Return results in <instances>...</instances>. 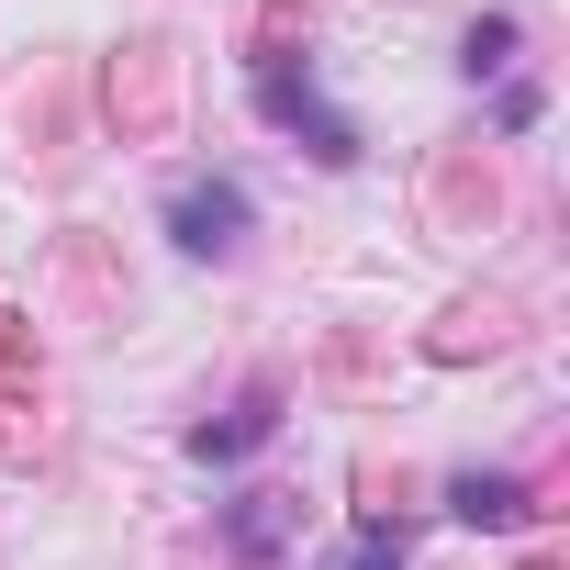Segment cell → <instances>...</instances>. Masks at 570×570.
Returning a JSON list of instances; mask_svg holds the SVG:
<instances>
[{
    "label": "cell",
    "mask_w": 570,
    "mask_h": 570,
    "mask_svg": "<svg viewBox=\"0 0 570 570\" xmlns=\"http://www.w3.org/2000/svg\"><path fill=\"white\" fill-rule=\"evenodd\" d=\"M257 101H268V124H303V135H314V157H358V135H347V124L314 101V79H292L279 57L257 68Z\"/></svg>",
    "instance_id": "obj_1"
},
{
    "label": "cell",
    "mask_w": 570,
    "mask_h": 570,
    "mask_svg": "<svg viewBox=\"0 0 570 570\" xmlns=\"http://www.w3.org/2000/svg\"><path fill=\"white\" fill-rule=\"evenodd\" d=\"M268 425H279V403H268V392H246V403H235V414H224V425H202V436H190V448H202V459H235V448H257V436H268Z\"/></svg>",
    "instance_id": "obj_3"
},
{
    "label": "cell",
    "mask_w": 570,
    "mask_h": 570,
    "mask_svg": "<svg viewBox=\"0 0 570 570\" xmlns=\"http://www.w3.org/2000/svg\"><path fill=\"white\" fill-rule=\"evenodd\" d=\"M168 224H179V246H202V257H213V246H235V235H246V190H224V179H213V190H179V213H168Z\"/></svg>",
    "instance_id": "obj_2"
},
{
    "label": "cell",
    "mask_w": 570,
    "mask_h": 570,
    "mask_svg": "<svg viewBox=\"0 0 570 570\" xmlns=\"http://www.w3.org/2000/svg\"><path fill=\"white\" fill-rule=\"evenodd\" d=\"M514 503H525V492H514V481H459V514H470V525H503V514H514Z\"/></svg>",
    "instance_id": "obj_4"
},
{
    "label": "cell",
    "mask_w": 570,
    "mask_h": 570,
    "mask_svg": "<svg viewBox=\"0 0 570 570\" xmlns=\"http://www.w3.org/2000/svg\"><path fill=\"white\" fill-rule=\"evenodd\" d=\"M347 570H392V548H381V537H370V548H358V559H347Z\"/></svg>",
    "instance_id": "obj_5"
}]
</instances>
